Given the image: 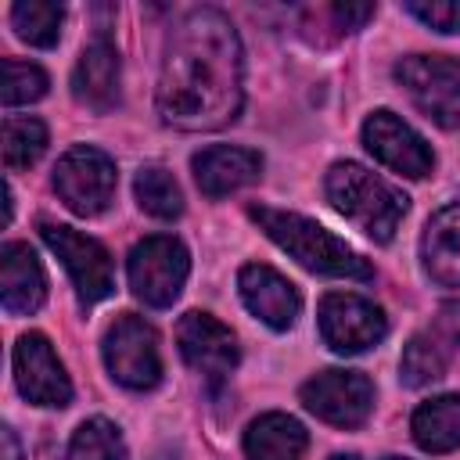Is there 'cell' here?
<instances>
[{"mask_svg": "<svg viewBox=\"0 0 460 460\" xmlns=\"http://www.w3.org/2000/svg\"><path fill=\"white\" fill-rule=\"evenodd\" d=\"M237 288H241V298H244L248 313L259 316L266 327L288 331V327L298 320L302 295H298V288H295L284 273H277L273 266H266V262H248V266H241Z\"/></svg>", "mask_w": 460, "mask_h": 460, "instance_id": "cell-14", "label": "cell"}, {"mask_svg": "<svg viewBox=\"0 0 460 460\" xmlns=\"http://www.w3.org/2000/svg\"><path fill=\"white\" fill-rule=\"evenodd\" d=\"M413 442L428 453H449L460 446V395H435L410 417Z\"/></svg>", "mask_w": 460, "mask_h": 460, "instance_id": "cell-20", "label": "cell"}, {"mask_svg": "<svg viewBox=\"0 0 460 460\" xmlns=\"http://www.w3.org/2000/svg\"><path fill=\"white\" fill-rule=\"evenodd\" d=\"M331 14L338 18V25H345L349 32L359 29L367 18H374V4H334Z\"/></svg>", "mask_w": 460, "mask_h": 460, "instance_id": "cell-28", "label": "cell"}, {"mask_svg": "<svg viewBox=\"0 0 460 460\" xmlns=\"http://www.w3.org/2000/svg\"><path fill=\"white\" fill-rule=\"evenodd\" d=\"M363 144H367V151L381 165H388L392 172H402L410 180L428 176L431 165H435V155H431L428 140L410 122H402L395 111H388V108L374 111L363 122Z\"/></svg>", "mask_w": 460, "mask_h": 460, "instance_id": "cell-11", "label": "cell"}, {"mask_svg": "<svg viewBox=\"0 0 460 460\" xmlns=\"http://www.w3.org/2000/svg\"><path fill=\"white\" fill-rule=\"evenodd\" d=\"M0 298L14 316H29L47 298V277L36 252L22 241H7L0 252Z\"/></svg>", "mask_w": 460, "mask_h": 460, "instance_id": "cell-17", "label": "cell"}, {"mask_svg": "<svg viewBox=\"0 0 460 460\" xmlns=\"http://www.w3.org/2000/svg\"><path fill=\"white\" fill-rule=\"evenodd\" d=\"M406 14H413L417 22L431 25L435 32H460V0H431V4L410 0Z\"/></svg>", "mask_w": 460, "mask_h": 460, "instance_id": "cell-27", "label": "cell"}, {"mask_svg": "<svg viewBox=\"0 0 460 460\" xmlns=\"http://www.w3.org/2000/svg\"><path fill=\"white\" fill-rule=\"evenodd\" d=\"M420 262L442 288H460V201L442 205L420 234Z\"/></svg>", "mask_w": 460, "mask_h": 460, "instance_id": "cell-18", "label": "cell"}, {"mask_svg": "<svg viewBox=\"0 0 460 460\" xmlns=\"http://www.w3.org/2000/svg\"><path fill=\"white\" fill-rule=\"evenodd\" d=\"M72 97L90 111H111L119 104V50L108 36H93L75 68H72Z\"/></svg>", "mask_w": 460, "mask_h": 460, "instance_id": "cell-15", "label": "cell"}, {"mask_svg": "<svg viewBox=\"0 0 460 460\" xmlns=\"http://www.w3.org/2000/svg\"><path fill=\"white\" fill-rule=\"evenodd\" d=\"M395 79L410 101L442 129L460 126V61L446 54H410L395 61Z\"/></svg>", "mask_w": 460, "mask_h": 460, "instance_id": "cell-5", "label": "cell"}, {"mask_svg": "<svg viewBox=\"0 0 460 460\" xmlns=\"http://www.w3.org/2000/svg\"><path fill=\"white\" fill-rule=\"evenodd\" d=\"M190 169H194V180L205 198H226L259 180L262 158H259V151H248V147L216 144V147L198 151L190 158Z\"/></svg>", "mask_w": 460, "mask_h": 460, "instance_id": "cell-16", "label": "cell"}, {"mask_svg": "<svg viewBox=\"0 0 460 460\" xmlns=\"http://www.w3.org/2000/svg\"><path fill=\"white\" fill-rule=\"evenodd\" d=\"M115 162L86 144L68 147L54 165V190L75 216H101L115 198Z\"/></svg>", "mask_w": 460, "mask_h": 460, "instance_id": "cell-7", "label": "cell"}, {"mask_svg": "<svg viewBox=\"0 0 460 460\" xmlns=\"http://www.w3.org/2000/svg\"><path fill=\"white\" fill-rule=\"evenodd\" d=\"M331 460H359V456H356V453H334Z\"/></svg>", "mask_w": 460, "mask_h": 460, "instance_id": "cell-31", "label": "cell"}, {"mask_svg": "<svg viewBox=\"0 0 460 460\" xmlns=\"http://www.w3.org/2000/svg\"><path fill=\"white\" fill-rule=\"evenodd\" d=\"M323 190L334 212H341L377 244L392 241L399 219L406 216V201H410L399 187H392L388 180H381L359 162H334L323 176Z\"/></svg>", "mask_w": 460, "mask_h": 460, "instance_id": "cell-3", "label": "cell"}, {"mask_svg": "<svg viewBox=\"0 0 460 460\" xmlns=\"http://www.w3.org/2000/svg\"><path fill=\"white\" fill-rule=\"evenodd\" d=\"M61 22H65V7L50 0H22L11 7L14 36L25 40L29 47H54L61 36Z\"/></svg>", "mask_w": 460, "mask_h": 460, "instance_id": "cell-21", "label": "cell"}, {"mask_svg": "<svg viewBox=\"0 0 460 460\" xmlns=\"http://www.w3.org/2000/svg\"><path fill=\"white\" fill-rule=\"evenodd\" d=\"M435 327H438L442 338H449L453 345H460V298H456V302H446V305L438 309Z\"/></svg>", "mask_w": 460, "mask_h": 460, "instance_id": "cell-29", "label": "cell"}, {"mask_svg": "<svg viewBox=\"0 0 460 460\" xmlns=\"http://www.w3.org/2000/svg\"><path fill=\"white\" fill-rule=\"evenodd\" d=\"M320 338L327 349L341 352V356H356L367 352L370 345H377L388 334V316L381 305H374L363 295L352 291H331L320 298Z\"/></svg>", "mask_w": 460, "mask_h": 460, "instance_id": "cell-9", "label": "cell"}, {"mask_svg": "<svg viewBox=\"0 0 460 460\" xmlns=\"http://www.w3.org/2000/svg\"><path fill=\"white\" fill-rule=\"evenodd\" d=\"M133 190H137V201L147 216L155 219H176L183 212V194H180V183L172 180V172L158 169V165H147L137 172L133 180Z\"/></svg>", "mask_w": 460, "mask_h": 460, "instance_id": "cell-23", "label": "cell"}, {"mask_svg": "<svg viewBox=\"0 0 460 460\" xmlns=\"http://www.w3.org/2000/svg\"><path fill=\"white\" fill-rule=\"evenodd\" d=\"M0 446H4V460H22V446L14 438V428H0Z\"/></svg>", "mask_w": 460, "mask_h": 460, "instance_id": "cell-30", "label": "cell"}, {"mask_svg": "<svg viewBox=\"0 0 460 460\" xmlns=\"http://www.w3.org/2000/svg\"><path fill=\"white\" fill-rule=\"evenodd\" d=\"M248 216L259 223V230L277 248H284L309 273L338 277V280H374V266L352 244H345L338 234L320 226L316 219L284 212V208H270V205H252Z\"/></svg>", "mask_w": 460, "mask_h": 460, "instance_id": "cell-2", "label": "cell"}, {"mask_svg": "<svg viewBox=\"0 0 460 460\" xmlns=\"http://www.w3.org/2000/svg\"><path fill=\"white\" fill-rule=\"evenodd\" d=\"M14 385L18 392L36 406H68L72 402V381L54 352V345L29 331L14 345Z\"/></svg>", "mask_w": 460, "mask_h": 460, "instance_id": "cell-13", "label": "cell"}, {"mask_svg": "<svg viewBox=\"0 0 460 460\" xmlns=\"http://www.w3.org/2000/svg\"><path fill=\"white\" fill-rule=\"evenodd\" d=\"M176 345H180L183 363L190 370H198L205 381H223L241 359L234 331L226 323H219L216 316L198 313V309L176 323Z\"/></svg>", "mask_w": 460, "mask_h": 460, "instance_id": "cell-12", "label": "cell"}, {"mask_svg": "<svg viewBox=\"0 0 460 460\" xmlns=\"http://www.w3.org/2000/svg\"><path fill=\"white\" fill-rule=\"evenodd\" d=\"M446 349L438 345V338L431 334H413L402 349V359H399V377L402 385L410 388H424L431 381H438L446 374Z\"/></svg>", "mask_w": 460, "mask_h": 460, "instance_id": "cell-24", "label": "cell"}, {"mask_svg": "<svg viewBox=\"0 0 460 460\" xmlns=\"http://www.w3.org/2000/svg\"><path fill=\"white\" fill-rule=\"evenodd\" d=\"M47 93V72L32 61H18V58H4V104L14 108V104H29V101H40Z\"/></svg>", "mask_w": 460, "mask_h": 460, "instance_id": "cell-26", "label": "cell"}, {"mask_svg": "<svg viewBox=\"0 0 460 460\" xmlns=\"http://www.w3.org/2000/svg\"><path fill=\"white\" fill-rule=\"evenodd\" d=\"M68 460H126V442L111 420L90 417L75 428L68 442Z\"/></svg>", "mask_w": 460, "mask_h": 460, "instance_id": "cell-25", "label": "cell"}, {"mask_svg": "<svg viewBox=\"0 0 460 460\" xmlns=\"http://www.w3.org/2000/svg\"><path fill=\"white\" fill-rule=\"evenodd\" d=\"M47 151V126L32 115H7L4 119V165L29 169Z\"/></svg>", "mask_w": 460, "mask_h": 460, "instance_id": "cell-22", "label": "cell"}, {"mask_svg": "<svg viewBox=\"0 0 460 460\" xmlns=\"http://www.w3.org/2000/svg\"><path fill=\"white\" fill-rule=\"evenodd\" d=\"M244 101V50L219 7L187 11L165 36L155 104L162 122L205 133L237 119Z\"/></svg>", "mask_w": 460, "mask_h": 460, "instance_id": "cell-1", "label": "cell"}, {"mask_svg": "<svg viewBox=\"0 0 460 460\" xmlns=\"http://www.w3.org/2000/svg\"><path fill=\"white\" fill-rule=\"evenodd\" d=\"M104 367L122 388H155L162 381V352L155 327L144 316L122 313L104 334Z\"/></svg>", "mask_w": 460, "mask_h": 460, "instance_id": "cell-6", "label": "cell"}, {"mask_svg": "<svg viewBox=\"0 0 460 460\" xmlns=\"http://www.w3.org/2000/svg\"><path fill=\"white\" fill-rule=\"evenodd\" d=\"M298 399L309 413H316L320 420L334 428H359L374 410V385L359 370L331 367V370L313 374L298 388Z\"/></svg>", "mask_w": 460, "mask_h": 460, "instance_id": "cell-10", "label": "cell"}, {"mask_svg": "<svg viewBox=\"0 0 460 460\" xmlns=\"http://www.w3.org/2000/svg\"><path fill=\"white\" fill-rule=\"evenodd\" d=\"M126 273H129L133 295L144 305L165 309L183 291V280L190 273V255H187V248L176 237L151 234V237H144V241L133 244V252L126 259Z\"/></svg>", "mask_w": 460, "mask_h": 460, "instance_id": "cell-4", "label": "cell"}, {"mask_svg": "<svg viewBox=\"0 0 460 460\" xmlns=\"http://www.w3.org/2000/svg\"><path fill=\"white\" fill-rule=\"evenodd\" d=\"M385 460H410V456H385Z\"/></svg>", "mask_w": 460, "mask_h": 460, "instance_id": "cell-32", "label": "cell"}, {"mask_svg": "<svg viewBox=\"0 0 460 460\" xmlns=\"http://www.w3.org/2000/svg\"><path fill=\"white\" fill-rule=\"evenodd\" d=\"M40 234H43L47 248L61 259V266L68 270V277H72L75 295H79L83 305H93V302H101V298L111 295V288H115V266H111L108 248L97 237H86L75 226L50 223V219L40 223Z\"/></svg>", "mask_w": 460, "mask_h": 460, "instance_id": "cell-8", "label": "cell"}, {"mask_svg": "<svg viewBox=\"0 0 460 460\" xmlns=\"http://www.w3.org/2000/svg\"><path fill=\"white\" fill-rule=\"evenodd\" d=\"M309 446L305 428L288 413H262L244 431V453L248 460H302Z\"/></svg>", "mask_w": 460, "mask_h": 460, "instance_id": "cell-19", "label": "cell"}]
</instances>
